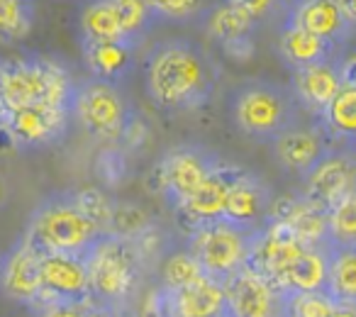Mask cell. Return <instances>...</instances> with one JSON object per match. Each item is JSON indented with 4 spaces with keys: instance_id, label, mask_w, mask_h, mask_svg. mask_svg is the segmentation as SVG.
<instances>
[{
    "instance_id": "6da1fadb",
    "label": "cell",
    "mask_w": 356,
    "mask_h": 317,
    "mask_svg": "<svg viewBox=\"0 0 356 317\" xmlns=\"http://www.w3.org/2000/svg\"><path fill=\"white\" fill-rule=\"evenodd\" d=\"M147 93L166 113L195 110L210 98L220 81V64L200 42L168 37L149 49L144 64Z\"/></svg>"
},
{
    "instance_id": "7a4b0ae2",
    "label": "cell",
    "mask_w": 356,
    "mask_h": 317,
    "mask_svg": "<svg viewBox=\"0 0 356 317\" xmlns=\"http://www.w3.org/2000/svg\"><path fill=\"white\" fill-rule=\"evenodd\" d=\"M300 100L291 86L271 79H247L229 93V117L239 134L259 144H273L298 129Z\"/></svg>"
},
{
    "instance_id": "3957f363",
    "label": "cell",
    "mask_w": 356,
    "mask_h": 317,
    "mask_svg": "<svg viewBox=\"0 0 356 317\" xmlns=\"http://www.w3.org/2000/svg\"><path fill=\"white\" fill-rule=\"evenodd\" d=\"M103 234V229L95 227L79 210L74 193H54L32 210L20 242L37 257H49V254L86 257Z\"/></svg>"
},
{
    "instance_id": "277c9868",
    "label": "cell",
    "mask_w": 356,
    "mask_h": 317,
    "mask_svg": "<svg viewBox=\"0 0 356 317\" xmlns=\"http://www.w3.org/2000/svg\"><path fill=\"white\" fill-rule=\"evenodd\" d=\"M90 283V305L110 307L122 315V307L137 298L142 278V252L137 242L103 234L83 257Z\"/></svg>"
},
{
    "instance_id": "5b68a950",
    "label": "cell",
    "mask_w": 356,
    "mask_h": 317,
    "mask_svg": "<svg viewBox=\"0 0 356 317\" xmlns=\"http://www.w3.org/2000/svg\"><path fill=\"white\" fill-rule=\"evenodd\" d=\"M76 86L69 71L49 59H6L0 69V105L20 110L30 105L74 108Z\"/></svg>"
},
{
    "instance_id": "8992f818",
    "label": "cell",
    "mask_w": 356,
    "mask_h": 317,
    "mask_svg": "<svg viewBox=\"0 0 356 317\" xmlns=\"http://www.w3.org/2000/svg\"><path fill=\"white\" fill-rule=\"evenodd\" d=\"M74 120L88 137L100 142H122L134 113L120 86L98 79L81 81L74 93Z\"/></svg>"
},
{
    "instance_id": "52a82bcc",
    "label": "cell",
    "mask_w": 356,
    "mask_h": 317,
    "mask_svg": "<svg viewBox=\"0 0 356 317\" xmlns=\"http://www.w3.org/2000/svg\"><path fill=\"white\" fill-rule=\"evenodd\" d=\"M249 247H252V234L239 232L222 220L200 225L188 237V252L200 261L205 276L222 286L239 268L247 266Z\"/></svg>"
},
{
    "instance_id": "ba28073f",
    "label": "cell",
    "mask_w": 356,
    "mask_h": 317,
    "mask_svg": "<svg viewBox=\"0 0 356 317\" xmlns=\"http://www.w3.org/2000/svg\"><path fill=\"white\" fill-rule=\"evenodd\" d=\"M220 166L218 154L200 144H178L159 161L163 176V195L173 208H181Z\"/></svg>"
},
{
    "instance_id": "9c48e42d",
    "label": "cell",
    "mask_w": 356,
    "mask_h": 317,
    "mask_svg": "<svg viewBox=\"0 0 356 317\" xmlns=\"http://www.w3.org/2000/svg\"><path fill=\"white\" fill-rule=\"evenodd\" d=\"M74 110L64 105H30L3 110V127L17 149H40L61 142L69 132Z\"/></svg>"
},
{
    "instance_id": "30bf717a",
    "label": "cell",
    "mask_w": 356,
    "mask_h": 317,
    "mask_svg": "<svg viewBox=\"0 0 356 317\" xmlns=\"http://www.w3.org/2000/svg\"><path fill=\"white\" fill-rule=\"evenodd\" d=\"M307 249L302 239L296 234V229L288 222H268L259 234L252 237V247H249L247 268L257 271L273 286V291L281 295L283 276H286L288 266L298 254Z\"/></svg>"
},
{
    "instance_id": "8fae6325",
    "label": "cell",
    "mask_w": 356,
    "mask_h": 317,
    "mask_svg": "<svg viewBox=\"0 0 356 317\" xmlns=\"http://www.w3.org/2000/svg\"><path fill=\"white\" fill-rule=\"evenodd\" d=\"M273 195L271 186L257 174H244L242 179L234 184L232 193L227 198V208H225L222 222L237 227L244 234H259L268 222H271V208H273Z\"/></svg>"
},
{
    "instance_id": "7c38bea8",
    "label": "cell",
    "mask_w": 356,
    "mask_h": 317,
    "mask_svg": "<svg viewBox=\"0 0 356 317\" xmlns=\"http://www.w3.org/2000/svg\"><path fill=\"white\" fill-rule=\"evenodd\" d=\"M302 186H305L302 188V198L307 203L332 213L341 200L349 198L356 190L354 156L346 149L332 152L310 176H305V184Z\"/></svg>"
},
{
    "instance_id": "4fadbf2b",
    "label": "cell",
    "mask_w": 356,
    "mask_h": 317,
    "mask_svg": "<svg viewBox=\"0 0 356 317\" xmlns=\"http://www.w3.org/2000/svg\"><path fill=\"white\" fill-rule=\"evenodd\" d=\"M244 174H247V169H242V166H229V164L218 166L210 174V179L178 210L193 222V229L200 227V225L218 222V220H222L225 208H227V198L232 193L234 184Z\"/></svg>"
},
{
    "instance_id": "5bb4252c",
    "label": "cell",
    "mask_w": 356,
    "mask_h": 317,
    "mask_svg": "<svg viewBox=\"0 0 356 317\" xmlns=\"http://www.w3.org/2000/svg\"><path fill=\"white\" fill-rule=\"evenodd\" d=\"M330 134L325 129H293V132L283 134L278 142L271 144V152L276 156V161L283 166L286 171L293 174H300L302 179L310 176L317 166L330 156L334 149H330L327 144Z\"/></svg>"
},
{
    "instance_id": "9a60e30c",
    "label": "cell",
    "mask_w": 356,
    "mask_h": 317,
    "mask_svg": "<svg viewBox=\"0 0 356 317\" xmlns=\"http://www.w3.org/2000/svg\"><path fill=\"white\" fill-rule=\"evenodd\" d=\"M163 317H232L225 286L203 278L195 286L176 293H163Z\"/></svg>"
},
{
    "instance_id": "2e32d148",
    "label": "cell",
    "mask_w": 356,
    "mask_h": 317,
    "mask_svg": "<svg viewBox=\"0 0 356 317\" xmlns=\"http://www.w3.org/2000/svg\"><path fill=\"white\" fill-rule=\"evenodd\" d=\"M283 25L300 27L320 40L332 42V44H341L354 30V25L346 20L344 10H341V3H337V0L296 3V6H291V13H286Z\"/></svg>"
},
{
    "instance_id": "e0dca14e",
    "label": "cell",
    "mask_w": 356,
    "mask_h": 317,
    "mask_svg": "<svg viewBox=\"0 0 356 317\" xmlns=\"http://www.w3.org/2000/svg\"><path fill=\"white\" fill-rule=\"evenodd\" d=\"M42 278H44V293L49 295L79 305H90V283L83 257L74 254L42 257Z\"/></svg>"
},
{
    "instance_id": "ac0fdd59",
    "label": "cell",
    "mask_w": 356,
    "mask_h": 317,
    "mask_svg": "<svg viewBox=\"0 0 356 317\" xmlns=\"http://www.w3.org/2000/svg\"><path fill=\"white\" fill-rule=\"evenodd\" d=\"M225 293L232 317H276L278 293L264 276L252 268H239L227 283Z\"/></svg>"
},
{
    "instance_id": "d6986e66",
    "label": "cell",
    "mask_w": 356,
    "mask_h": 317,
    "mask_svg": "<svg viewBox=\"0 0 356 317\" xmlns=\"http://www.w3.org/2000/svg\"><path fill=\"white\" fill-rule=\"evenodd\" d=\"M0 278H3V293L13 300H35L44 295L42 257L30 252L22 242L6 252Z\"/></svg>"
},
{
    "instance_id": "ffe728a7",
    "label": "cell",
    "mask_w": 356,
    "mask_h": 317,
    "mask_svg": "<svg viewBox=\"0 0 356 317\" xmlns=\"http://www.w3.org/2000/svg\"><path fill=\"white\" fill-rule=\"evenodd\" d=\"M291 88L298 95L302 108H307L310 113H315V117H320L327 110V105L337 98V93L344 88L339 76V64L330 61V64H315L293 71Z\"/></svg>"
},
{
    "instance_id": "44dd1931",
    "label": "cell",
    "mask_w": 356,
    "mask_h": 317,
    "mask_svg": "<svg viewBox=\"0 0 356 317\" xmlns=\"http://www.w3.org/2000/svg\"><path fill=\"white\" fill-rule=\"evenodd\" d=\"M137 47L139 40L98 42V44H83V56L93 79L120 86V81L132 69Z\"/></svg>"
},
{
    "instance_id": "7402d4cb",
    "label": "cell",
    "mask_w": 356,
    "mask_h": 317,
    "mask_svg": "<svg viewBox=\"0 0 356 317\" xmlns=\"http://www.w3.org/2000/svg\"><path fill=\"white\" fill-rule=\"evenodd\" d=\"M330 286V254L320 249H302L283 276L281 295H302V293H325Z\"/></svg>"
},
{
    "instance_id": "603a6c76",
    "label": "cell",
    "mask_w": 356,
    "mask_h": 317,
    "mask_svg": "<svg viewBox=\"0 0 356 317\" xmlns=\"http://www.w3.org/2000/svg\"><path fill=\"white\" fill-rule=\"evenodd\" d=\"M334 49L337 44L293 25H283L281 35H278V54L293 71L315 64H330V61H334Z\"/></svg>"
},
{
    "instance_id": "cb8c5ba5",
    "label": "cell",
    "mask_w": 356,
    "mask_h": 317,
    "mask_svg": "<svg viewBox=\"0 0 356 317\" xmlns=\"http://www.w3.org/2000/svg\"><path fill=\"white\" fill-rule=\"evenodd\" d=\"M254 30H257V20L244 10L242 3H225L205 13V32L222 47L247 40Z\"/></svg>"
},
{
    "instance_id": "d4e9b609",
    "label": "cell",
    "mask_w": 356,
    "mask_h": 317,
    "mask_svg": "<svg viewBox=\"0 0 356 317\" xmlns=\"http://www.w3.org/2000/svg\"><path fill=\"white\" fill-rule=\"evenodd\" d=\"M81 32H83V44L129 40L122 30V22H120L115 0L86 6L83 13H81Z\"/></svg>"
},
{
    "instance_id": "484cf974",
    "label": "cell",
    "mask_w": 356,
    "mask_h": 317,
    "mask_svg": "<svg viewBox=\"0 0 356 317\" xmlns=\"http://www.w3.org/2000/svg\"><path fill=\"white\" fill-rule=\"evenodd\" d=\"M317 120H320V127L325 129L332 139H341V142H346L349 147L356 144V88L354 86H344Z\"/></svg>"
},
{
    "instance_id": "4316f807",
    "label": "cell",
    "mask_w": 356,
    "mask_h": 317,
    "mask_svg": "<svg viewBox=\"0 0 356 317\" xmlns=\"http://www.w3.org/2000/svg\"><path fill=\"white\" fill-rule=\"evenodd\" d=\"M330 215L332 213L307 203L300 195V203H298L293 218L288 220V225L296 229V234L302 239V244L307 249L327 252V242H330Z\"/></svg>"
},
{
    "instance_id": "83f0119b",
    "label": "cell",
    "mask_w": 356,
    "mask_h": 317,
    "mask_svg": "<svg viewBox=\"0 0 356 317\" xmlns=\"http://www.w3.org/2000/svg\"><path fill=\"white\" fill-rule=\"evenodd\" d=\"M152 229H154V218L147 208H142L139 203H132V200H115L113 203L108 234L137 242V239H142Z\"/></svg>"
},
{
    "instance_id": "f1b7e54d",
    "label": "cell",
    "mask_w": 356,
    "mask_h": 317,
    "mask_svg": "<svg viewBox=\"0 0 356 317\" xmlns=\"http://www.w3.org/2000/svg\"><path fill=\"white\" fill-rule=\"evenodd\" d=\"M327 295L337 305L356 307V249L330 252V286Z\"/></svg>"
},
{
    "instance_id": "f546056e",
    "label": "cell",
    "mask_w": 356,
    "mask_h": 317,
    "mask_svg": "<svg viewBox=\"0 0 356 317\" xmlns=\"http://www.w3.org/2000/svg\"><path fill=\"white\" fill-rule=\"evenodd\" d=\"M205 271L200 266V261L191 252H178L171 254L166 261L161 263V291L163 293H176L184 288L195 286L198 281H203Z\"/></svg>"
},
{
    "instance_id": "4dcf8cb0",
    "label": "cell",
    "mask_w": 356,
    "mask_h": 317,
    "mask_svg": "<svg viewBox=\"0 0 356 317\" xmlns=\"http://www.w3.org/2000/svg\"><path fill=\"white\" fill-rule=\"evenodd\" d=\"M356 249V190L344 198L330 215V252H349Z\"/></svg>"
},
{
    "instance_id": "1f68e13d",
    "label": "cell",
    "mask_w": 356,
    "mask_h": 317,
    "mask_svg": "<svg viewBox=\"0 0 356 317\" xmlns=\"http://www.w3.org/2000/svg\"><path fill=\"white\" fill-rule=\"evenodd\" d=\"M74 200L79 205V210L95 225L100 227L105 234H108V225H110V215H113V203L108 195L103 193L100 188H81V190H74Z\"/></svg>"
},
{
    "instance_id": "d6a6232c",
    "label": "cell",
    "mask_w": 356,
    "mask_h": 317,
    "mask_svg": "<svg viewBox=\"0 0 356 317\" xmlns=\"http://www.w3.org/2000/svg\"><path fill=\"white\" fill-rule=\"evenodd\" d=\"M0 27L6 40H22L32 30V13L27 3L3 0L0 3Z\"/></svg>"
},
{
    "instance_id": "836d02e7",
    "label": "cell",
    "mask_w": 356,
    "mask_h": 317,
    "mask_svg": "<svg viewBox=\"0 0 356 317\" xmlns=\"http://www.w3.org/2000/svg\"><path fill=\"white\" fill-rule=\"evenodd\" d=\"M288 317H332L337 302L325 293H302V295L286 298Z\"/></svg>"
},
{
    "instance_id": "e575fe53",
    "label": "cell",
    "mask_w": 356,
    "mask_h": 317,
    "mask_svg": "<svg viewBox=\"0 0 356 317\" xmlns=\"http://www.w3.org/2000/svg\"><path fill=\"white\" fill-rule=\"evenodd\" d=\"M95 176L103 186L115 188L127 179V158L120 147H108L95 156Z\"/></svg>"
},
{
    "instance_id": "d590c367",
    "label": "cell",
    "mask_w": 356,
    "mask_h": 317,
    "mask_svg": "<svg viewBox=\"0 0 356 317\" xmlns=\"http://www.w3.org/2000/svg\"><path fill=\"white\" fill-rule=\"evenodd\" d=\"M154 13V20L156 22H188L195 20L203 10L200 3H193V0H159V3H149Z\"/></svg>"
},
{
    "instance_id": "8d00e7d4",
    "label": "cell",
    "mask_w": 356,
    "mask_h": 317,
    "mask_svg": "<svg viewBox=\"0 0 356 317\" xmlns=\"http://www.w3.org/2000/svg\"><path fill=\"white\" fill-rule=\"evenodd\" d=\"M49 295V293H47ZM51 302L44 305V312L42 317H83L86 305H79V302H69V300H59V298L49 295Z\"/></svg>"
},
{
    "instance_id": "74e56055",
    "label": "cell",
    "mask_w": 356,
    "mask_h": 317,
    "mask_svg": "<svg viewBox=\"0 0 356 317\" xmlns=\"http://www.w3.org/2000/svg\"><path fill=\"white\" fill-rule=\"evenodd\" d=\"M222 49L227 51V56H232L234 61H249L254 56V51H257V44H254V37H247V40L225 44Z\"/></svg>"
},
{
    "instance_id": "f35d334b",
    "label": "cell",
    "mask_w": 356,
    "mask_h": 317,
    "mask_svg": "<svg viewBox=\"0 0 356 317\" xmlns=\"http://www.w3.org/2000/svg\"><path fill=\"white\" fill-rule=\"evenodd\" d=\"M339 76H341V83L356 88V51L346 56L344 61H339Z\"/></svg>"
},
{
    "instance_id": "ab89813d",
    "label": "cell",
    "mask_w": 356,
    "mask_h": 317,
    "mask_svg": "<svg viewBox=\"0 0 356 317\" xmlns=\"http://www.w3.org/2000/svg\"><path fill=\"white\" fill-rule=\"evenodd\" d=\"M242 6L257 22L261 20V17H266L271 10H276V6H273V3H268V0H257V3H249V0H244Z\"/></svg>"
},
{
    "instance_id": "60d3db41",
    "label": "cell",
    "mask_w": 356,
    "mask_h": 317,
    "mask_svg": "<svg viewBox=\"0 0 356 317\" xmlns=\"http://www.w3.org/2000/svg\"><path fill=\"white\" fill-rule=\"evenodd\" d=\"M83 317H120L115 310L110 307H100V305H86V312Z\"/></svg>"
},
{
    "instance_id": "b9f144b4",
    "label": "cell",
    "mask_w": 356,
    "mask_h": 317,
    "mask_svg": "<svg viewBox=\"0 0 356 317\" xmlns=\"http://www.w3.org/2000/svg\"><path fill=\"white\" fill-rule=\"evenodd\" d=\"M341 10H344L346 20L356 27V0H351V3H341Z\"/></svg>"
},
{
    "instance_id": "7bdbcfd3",
    "label": "cell",
    "mask_w": 356,
    "mask_h": 317,
    "mask_svg": "<svg viewBox=\"0 0 356 317\" xmlns=\"http://www.w3.org/2000/svg\"><path fill=\"white\" fill-rule=\"evenodd\" d=\"M332 317H356V307H351V305H337V310H334V315Z\"/></svg>"
},
{
    "instance_id": "ee69618b",
    "label": "cell",
    "mask_w": 356,
    "mask_h": 317,
    "mask_svg": "<svg viewBox=\"0 0 356 317\" xmlns=\"http://www.w3.org/2000/svg\"><path fill=\"white\" fill-rule=\"evenodd\" d=\"M346 152H349V154H351V156H354V161H356V144H351V147H349V149H346Z\"/></svg>"
},
{
    "instance_id": "f6af8a7d",
    "label": "cell",
    "mask_w": 356,
    "mask_h": 317,
    "mask_svg": "<svg viewBox=\"0 0 356 317\" xmlns=\"http://www.w3.org/2000/svg\"><path fill=\"white\" fill-rule=\"evenodd\" d=\"M120 317H137V315H134V312H127V315H120Z\"/></svg>"
}]
</instances>
